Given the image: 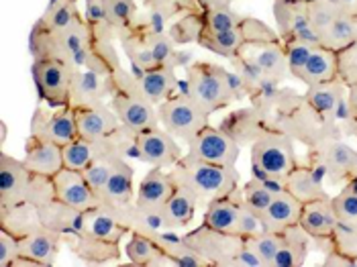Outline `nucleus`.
Wrapping results in <instances>:
<instances>
[{
  "label": "nucleus",
  "mask_w": 357,
  "mask_h": 267,
  "mask_svg": "<svg viewBox=\"0 0 357 267\" xmlns=\"http://www.w3.org/2000/svg\"><path fill=\"white\" fill-rule=\"evenodd\" d=\"M186 94L206 114H213L245 98V88L235 72L211 61H194L186 66Z\"/></svg>",
  "instance_id": "nucleus-1"
},
{
  "label": "nucleus",
  "mask_w": 357,
  "mask_h": 267,
  "mask_svg": "<svg viewBox=\"0 0 357 267\" xmlns=\"http://www.w3.org/2000/svg\"><path fill=\"white\" fill-rule=\"evenodd\" d=\"M172 176L178 186L188 188L192 192L200 206H206L211 200L227 196L241 186V174L235 169V165L190 160L188 155H184L172 167Z\"/></svg>",
  "instance_id": "nucleus-2"
},
{
  "label": "nucleus",
  "mask_w": 357,
  "mask_h": 267,
  "mask_svg": "<svg viewBox=\"0 0 357 267\" xmlns=\"http://www.w3.org/2000/svg\"><path fill=\"white\" fill-rule=\"evenodd\" d=\"M272 125L292 137L294 143L304 145L306 149H314L327 139L343 137L341 129L323 121L314 112V108L304 100V94H298L296 90H292L290 96L275 110Z\"/></svg>",
  "instance_id": "nucleus-3"
},
{
  "label": "nucleus",
  "mask_w": 357,
  "mask_h": 267,
  "mask_svg": "<svg viewBox=\"0 0 357 267\" xmlns=\"http://www.w3.org/2000/svg\"><path fill=\"white\" fill-rule=\"evenodd\" d=\"M109 86L110 108L114 110L121 125L129 133L137 135L147 131V129L160 127L158 110L141 92L137 74H131V72L121 68L116 74L109 76Z\"/></svg>",
  "instance_id": "nucleus-4"
},
{
  "label": "nucleus",
  "mask_w": 357,
  "mask_h": 267,
  "mask_svg": "<svg viewBox=\"0 0 357 267\" xmlns=\"http://www.w3.org/2000/svg\"><path fill=\"white\" fill-rule=\"evenodd\" d=\"M55 198L52 178L37 176L23 160H15L0 151V206L29 202L35 208Z\"/></svg>",
  "instance_id": "nucleus-5"
},
{
  "label": "nucleus",
  "mask_w": 357,
  "mask_h": 267,
  "mask_svg": "<svg viewBox=\"0 0 357 267\" xmlns=\"http://www.w3.org/2000/svg\"><path fill=\"white\" fill-rule=\"evenodd\" d=\"M298 163L294 139L274 125H270L251 145V176L257 180H286Z\"/></svg>",
  "instance_id": "nucleus-6"
},
{
  "label": "nucleus",
  "mask_w": 357,
  "mask_h": 267,
  "mask_svg": "<svg viewBox=\"0 0 357 267\" xmlns=\"http://www.w3.org/2000/svg\"><path fill=\"white\" fill-rule=\"evenodd\" d=\"M282 41L278 31L272 29L268 23L245 17L243 23L239 27L231 29V31H220V33H202L198 39V45H202L204 49L213 52V54L233 59L235 55H239L248 45L255 43H274Z\"/></svg>",
  "instance_id": "nucleus-7"
},
{
  "label": "nucleus",
  "mask_w": 357,
  "mask_h": 267,
  "mask_svg": "<svg viewBox=\"0 0 357 267\" xmlns=\"http://www.w3.org/2000/svg\"><path fill=\"white\" fill-rule=\"evenodd\" d=\"M33 80L37 94L47 107L61 108L72 105V78L78 68L57 57H41L33 61Z\"/></svg>",
  "instance_id": "nucleus-8"
},
{
  "label": "nucleus",
  "mask_w": 357,
  "mask_h": 267,
  "mask_svg": "<svg viewBox=\"0 0 357 267\" xmlns=\"http://www.w3.org/2000/svg\"><path fill=\"white\" fill-rule=\"evenodd\" d=\"M158 116L165 131L186 145L211 125V114H206L188 94H174L169 100L162 102L158 107Z\"/></svg>",
  "instance_id": "nucleus-9"
},
{
  "label": "nucleus",
  "mask_w": 357,
  "mask_h": 267,
  "mask_svg": "<svg viewBox=\"0 0 357 267\" xmlns=\"http://www.w3.org/2000/svg\"><path fill=\"white\" fill-rule=\"evenodd\" d=\"M182 239L200 257H204L208 266L215 267L237 266V257L243 247V239L239 235L215 231L206 224H200L198 229L186 233Z\"/></svg>",
  "instance_id": "nucleus-10"
},
{
  "label": "nucleus",
  "mask_w": 357,
  "mask_h": 267,
  "mask_svg": "<svg viewBox=\"0 0 357 267\" xmlns=\"http://www.w3.org/2000/svg\"><path fill=\"white\" fill-rule=\"evenodd\" d=\"M314 160L321 163L325 171V180L331 186L347 184L357 176V149L347 145L341 137L327 139L314 149H306Z\"/></svg>",
  "instance_id": "nucleus-11"
},
{
  "label": "nucleus",
  "mask_w": 357,
  "mask_h": 267,
  "mask_svg": "<svg viewBox=\"0 0 357 267\" xmlns=\"http://www.w3.org/2000/svg\"><path fill=\"white\" fill-rule=\"evenodd\" d=\"M133 153L137 155V160L145 161L153 167H174L184 158L178 139L167 133L162 125L135 135Z\"/></svg>",
  "instance_id": "nucleus-12"
},
{
  "label": "nucleus",
  "mask_w": 357,
  "mask_h": 267,
  "mask_svg": "<svg viewBox=\"0 0 357 267\" xmlns=\"http://www.w3.org/2000/svg\"><path fill=\"white\" fill-rule=\"evenodd\" d=\"M186 155L190 160L208 161V163H219V165H235L241 155V147L229 135L222 133L219 127L208 125L188 143Z\"/></svg>",
  "instance_id": "nucleus-13"
},
{
  "label": "nucleus",
  "mask_w": 357,
  "mask_h": 267,
  "mask_svg": "<svg viewBox=\"0 0 357 267\" xmlns=\"http://www.w3.org/2000/svg\"><path fill=\"white\" fill-rule=\"evenodd\" d=\"M31 135L52 141L59 147L72 143L78 137L74 107L70 105V107L54 108V110L37 107L35 114L31 116Z\"/></svg>",
  "instance_id": "nucleus-14"
},
{
  "label": "nucleus",
  "mask_w": 357,
  "mask_h": 267,
  "mask_svg": "<svg viewBox=\"0 0 357 267\" xmlns=\"http://www.w3.org/2000/svg\"><path fill=\"white\" fill-rule=\"evenodd\" d=\"M337 222H339V218L333 208L331 196L306 202L303 206L301 227L308 233L312 245H317V249L321 253H329L333 249V233H335Z\"/></svg>",
  "instance_id": "nucleus-15"
},
{
  "label": "nucleus",
  "mask_w": 357,
  "mask_h": 267,
  "mask_svg": "<svg viewBox=\"0 0 357 267\" xmlns=\"http://www.w3.org/2000/svg\"><path fill=\"white\" fill-rule=\"evenodd\" d=\"M21 243V253L13 261V267L31 266V267H50L54 266L59 253V247L63 243V235L45 229L43 224L29 235L19 239Z\"/></svg>",
  "instance_id": "nucleus-16"
},
{
  "label": "nucleus",
  "mask_w": 357,
  "mask_h": 267,
  "mask_svg": "<svg viewBox=\"0 0 357 267\" xmlns=\"http://www.w3.org/2000/svg\"><path fill=\"white\" fill-rule=\"evenodd\" d=\"M286 190L296 196L303 204L312 202V200H321V198H329L327 190H325V171L321 167V163L314 160L308 151L306 158L301 161L284 180Z\"/></svg>",
  "instance_id": "nucleus-17"
},
{
  "label": "nucleus",
  "mask_w": 357,
  "mask_h": 267,
  "mask_svg": "<svg viewBox=\"0 0 357 267\" xmlns=\"http://www.w3.org/2000/svg\"><path fill=\"white\" fill-rule=\"evenodd\" d=\"M54 190L55 198L61 200L63 204L76 208V211H94L100 206L98 202V196L94 194V190L90 188V184L86 182L82 171H76V169H70V167H61L54 178Z\"/></svg>",
  "instance_id": "nucleus-18"
},
{
  "label": "nucleus",
  "mask_w": 357,
  "mask_h": 267,
  "mask_svg": "<svg viewBox=\"0 0 357 267\" xmlns=\"http://www.w3.org/2000/svg\"><path fill=\"white\" fill-rule=\"evenodd\" d=\"M176 188L178 184H176L172 171H164V167H153L145 174V178L139 184L135 204L141 213L160 218L162 208L169 200V196L176 192Z\"/></svg>",
  "instance_id": "nucleus-19"
},
{
  "label": "nucleus",
  "mask_w": 357,
  "mask_h": 267,
  "mask_svg": "<svg viewBox=\"0 0 357 267\" xmlns=\"http://www.w3.org/2000/svg\"><path fill=\"white\" fill-rule=\"evenodd\" d=\"M272 123L257 110L255 107H243L229 112L220 121L219 129L227 133L239 147H251L257 137L264 133Z\"/></svg>",
  "instance_id": "nucleus-20"
},
{
  "label": "nucleus",
  "mask_w": 357,
  "mask_h": 267,
  "mask_svg": "<svg viewBox=\"0 0 357 267\" xmlns=\"http://www.w3.org/2000/svg\"><path fill=\"white\" fill-rule=\"evenodd\" d=\"M74 114H76L78 137H84L88 141H102L125 129L110 105L74 107Z\"/></svg>",
  "instance_id": "nucleus-21"
},
{
  "label": "nucleus",
  "mask_w": 357,
  "mask_h": 267,
  "mask_svg": "<svg viewBox=\"0 0 357 267\" xmlns=\"http://www.w3.org/2000/svg\"><path fill=\"white\" fill-rule=\"evenodd\" d=\"M133 165L127 161V158H121L116 161L112 174L105 190L98 194V202L107 211H119L125 206L135 204V194H133Z\"/></svg>",
  "instance_id": "nucleus-22"
},
{
  "label": "nucleus",
  "mask_w": 357,
  "mask_h": 267,
  "mask_svg": "<svg viewBox=\"0 0 357 267\" xmlns=\"http://www.w3.org/2000/svg\"><path fill=\"white\" fill-rule=\"evenodd\" d=\"M155 25L153 23H137L133 29L121 35V47L125 55L129 57L131 66L135 72H147L153 68H160L153 55V45H151V33Z\"/></svg>",
  "instance_id": "nucleus-23"
},
{
  "label": "nucleus",
  "mask_w": 357,
  "mask_h": 267,
  "mask_svg": "<svg viewBox=\"0 0 357 267\" xmlns=\"http://www.w3.org/2000/svg\"><path fill=\"white\" fill-rule=\"evenodd\" d=\"M241 204H243V186H237L231 194L215 198L204 206L202 224H206L215 231L237 235Z\"/></svg>",
  "instance_id": "nucleus-24"
},
{
  "label": "nucleus",
  "mask_w": 357,
  "mask_h": 267,
  "mask_svg": "<svg viewBox=\"0 0 357 267\" xmlns=\"http://www.w3.org/2000/svg\"><path fill=\"white\" fill-rule=\"evenodd\" d=\"M23 161L33 174L54 178L63 167V153H61V147L52 141H45L37 135H29V139L25 141Z\"/></svg>",
  "instance_id": "nucleus-25"
},
{
  "label": "nucleus",
  "mask_w": 357,
  "mask_h": 267,
  "mask_svg": "<svg viewBox=\"0 0 357 267\" xmlns=\"http://www.w3.org/2000/svg\"><path fill=\"white\" fill-rule=\"evenodd\" d=\"M110 100V86L107 76L90 70H76L72 78V107H96Z\"/></svg>",
  "instance_id": "nucleus-26"
},
{
  "label": "nucleus",
  "mask_w": 357,
  "mask_h": 267,
  "mask_svg": "<svg viewBox=\"0 0 357 267\" xmlns=\"http://www.w3.org/2000/svg\"><path fill=\"white\" fill-rule=\"evenodd\" d=\"M241 55H245L251 59L266 78L272 80L284 82L290 78V70H288V59H286V52H284V43L282 41H274V43H255V45H248Z\"/></svg>",
  "instance_id": "nucleus-27"
},
{
  "label": "nucleus",
  "mask_w": 357,
  "mask_h": 267,
  "mask_svg": "<svg viewBox=\"0 0 357 267\" xmlns=\"http://www.w3.org/2000/svg\"><path fill=\"white\" fill-rule=\"evenodd\" d=\"M303 202L292 196L288 190H282L275 194L272 204L261 213V220L266 231L272 233H284L286 229L294 227L301 222V214H303Z\"/></svg>",
  "instance_id": "nucleus-28"
},
{
  "label": "nucleus",
  "mask_w": 357,
  "mask_h": 267,
  "mask_svg": "<svg viewBox=\"0 0 357 267\" xmlns=\"http://www.w3.org/2000/svg\"><path fill=\"white\" fill-rule=\"evenodd\" d=\"M37 214H39V222L50 229V231H55L59 235H80L82 233V224H84V213L82 211H76L68 204H63L61 200H50L45 204H41L37 208Z\"/></svg>",
  "instance_id": "nucleus-29"
},
{
  "label": "nucleus",
  "mask_w": 357,
  "mask_h": 267,
  "mask_svg": "<svg viewBox=\"0 0 357 267\" xmlns=\"http://www.w3.org/2000/svg\"><path fill=\"white\" fill-rule=\"evenodd\" d=\"M198 198L194 196L188 188L178 186L176 192L169 196L165 206L160 213V229L164 231H180L192 222L196 208H198Z\"/></svg>",
  "instance_id": "nucleus-30"
},
{
  "label": "nucleus",
  "mask_w": 357,
  "mask_h": 267,
  "mask_svg": "<svg viewBox=\"0 0 357 267\" xmlns=\"http://www.w3.org/2000/svg\"><path fill=\"white\" fill-rule=\"evenodd\" d=\"M135 74H137L141 92L153 107H160L174 94H178V76L174 72V66H160V68H153L147 72H135Z\"/></svg>",
  "instance_id": "nucleus-31"
},
{
  "label": "nucleus",
  "mask_w": 357,
  "mask_h": 267,
  "mask_svg": "<svg viewBox=\"0 0 357 267\" xmlns=\"http://www.w3.org/2000/svg\"><path fill=\"white\" fill-rule=\"evenodd\" d=\"M345 96H347V86L339 78L308 86L304 92V100L314 108V112L323 121H327L331 125H337L335 110H337V105L341 102V98H345Z\"/></svg>",
  "instance_id": "nucleus-32"
},
{
  "label": "nucleus",
  "mask_w": 357,
  "mask_h": 267,
  "mask_svg": "<svg viewBox=\"0 0 357 267\" xmlns=\"http://www.w3.org/2000/svg\"><path fill=\"white\" fill-rule=\"evenodd\" d=\"M63 243L70 247V251L82 259L86 264H109L121 259V249L119 243L109 241H98L88 237V235H66Z\"/></svg>",
  "instance_id": "nucleus-33"
},
{
  "label": "nucleus",
  "mask_w": 357,
  "mask_h": 267,
  "mask_svg": "<svg viewBox=\"0 0 357 267\" xmlns=\"http://www.w3.org/2000/svg\"><path fill=\"white\" fill-rule=\"evenodd\" d=\"M274 19L282 43L290 41L310 25L308 2H274Z\"/></svg>",
  "instance_id": "nucleus-34"
},
{
  "label": "nucleus",
  "mask_w": 357,
  "mask_h": 267,
  "mask_svg": "<svg viewBox=\"0 0 357 267\" xmlns=\"http://www.w3.org/2000/svg\"><path fill=\"white\" fill-rule=\"evenodd\" d=\"M127 227L114 216V214L98 206L94 211L84 213L82 235H88L92 239L109 241V243H121V239L127 235Z\"/></svg>",
  "instance_id": "nucleus-35"
},
{
  "label": "nucleus",
  "mask_w": 357,
  "mask_h": 267,
  "mask_svg": "<svg viewBox=\"0 0 357 267\" xmlns=\"http://www.w3.org/2000/svg\"><path fill=\"white\" fill-rule=\"evenodd\" d=\"M312 241L308 237V233L298 224L290 227L284 231V245L278 251V255L272 261V267H301L306 261L308 249H310Z\"/></svg>",
  "instance_id": "nucleus-36"
},
{
  "label": "nucleus",
  "mask_w": 357,
  "mask_h": 267,
  "mask_svg": "<svg viewBox=\"0 0 357 267\" xmlns=\"http://www.w3.org/2000/svg\"><path fill=\"white\" fill-rule=\"evenodd\" d=\"M39 227H41L39 214L33 204L23 202L15 206H0V231H6L17 239H21Z\"/></svg>",
  "instance_id": "nucleus-37"
},
{
  "label": "nucleus",
  "mask_w": 357,
  "mask_h": 267,
  "mask_svg": "<svg viewBox=\"0 0 357 267\" xmlns=\"http://www.w3.org/2000/svg\"><path fill=\"white\" fill-rule=\"evenodd\" d=\"M335 78H337V52H333L325 45H317L308 57L298 82L306 84L308 88V86L335 80Z\"/></svg>",
  "instance_id": "nucleus-38"
},
{
  "label": "nucleus",
  "mask_w": 357,
  "mask_h": 267,
  "mask_svg": "<svg viewBox=\"0 0 357 267\" xmlns=\"http://www.w3.org/2000/svg\"><path fill=\"white\" fill-rule=\"evenodd\" d=\"M102 8L105 19L116 39H121L123 33H127L139 23L135 0H102Z\"/></svg>",
  "instance_id": "nucleus-39"
},
{
  "label": "nucleus",
  "mask_w": 357,
  "mask_h": 267,
  "mask_svg": "<svg viewBox=\"0 0 357 267\" xmlns=\"http://www.w3.org/2000/svg\"><path fill=\"white\" fill-rule=\"evenodd\" d=\"M357 41V15H341L329 27L321 31V45L333 52H341L343 47Z\"/></svg>",
  "instance_id": "nucleus-40"
},
{
  "label": "nucleus",
  "mask_w": 357,
  "mask_h": 267,
  "mask_svg": "<svg viewBox=\"0 0 357 267\" xmlns=\"http://www.w3.org/2000/svg\"><path fill=\"white\" fill-rule=\"evenodd\" d=\"M125 253H127L131 266H162L164 261H167L162 249L158 247V243L147 235H141V233H131V239L125 247Z\"/></svg>",
  "instance_id": "nucleus-41"
},
{
  "label": "nucleus",
  "mask_w": 357,
  "mask_h": 267,
  "mask_svg": "<svg viewBox=\"0 0 357 267\" xmlns=\"http://www.w3.org/2000/svg\"><path fill=\"white\" fill-rule=\"evenodd\" d=\"M143 4L149 8L151 17H155L149 23H153L158 29L164 27L165 21L176 19L180 15H186V13H204L202 6L198 4V0H143Z\"/></svg>",
  "instance_id": "nucleus-42"
},
{
  "label": "nucleus",
  "mask_w": 357,
  "mask_h": 267,
  "mask_svg": "<svg viewBox=\"0 0 357 267\" xmlns=\"http://www.w3.org/2000/svg\"><path fill=\"white\" fill-rule=\"evenodd\" d=\"M204 31V13H186L172 23L167 29V35L176 45H188V43H198L200 35Z\"/></svg>",
  "instance_id": "nucleus-43"
},
{
  "label": "nucleus",
  "mask_w": 357,
  "mask_h": 267,
  "mask_svg": "<svg viewBox=\"0 0 357 267\" xmlns=\"http://www.w3.org/2000/svg\"><path fill=\"white\" fill-rule=\"evenodd\" d=\"M80 17L82 15L78 10V0H55L50 4L45 15L39 19V23H43L52 31H63Z\"/></svg>",
  "instance_id": "nucleus-44"
},
{
  "label": "nucleus",
  "mask_w": 357,
  "mask_h": 267,
  "mask_svg": "<svg viewBox=\"0 0 357 267\" xmlns=\"http://www.w3.org/2000/svg\"><path fill=\"white\" fill-rule=\"evenodd\" d=\"M275 194L270 186H266L261 180H257V178H253L251 176V180L243 184V204L251 208L253 213L261 214L270 204H272V200L275 198Z\"/></svg>",
  "instance_id": "nucleus-45"
},
{
  "label": "nucleus",
  "mask_w": 357,
  "mask_h": 267,
  "mask_svg": "<svg viewBox=\"0 0 357 267\" xmlns=\"http://www.w3.org/2000/svg\"><path fill=\"white\" fill-rule=\"evenodd\" d=\"M121 158H127V155H105V158H100V160H96L92 165H88L86 169H84V178H86V182L90 184V188L94 190V194L98 196L105 186H107V182H109L110 174H112V169H114V165H116V161L121 160Z\"/></svg>",
  "instance_id": "nucleus-46"
},
{
  "label": "nucleus",
  "mask_w": 357,
  "mask_h": 267,
  "mask_svg": "<svg viewBox=\"0 0 357 267\" xmlns=\"http://www.w3.org/2000/svg\"><path fill=\"white\" fill-rule=\"evenodd\" d=\"M243 241L253 249V253L261 259L264 266H272V261H274V257L278 255V251H280L282 245H284V233L266 231V233H261V235H257V237H251V239Z\"/></svg>",
  "instance_id": "nucleus-47"
},
{
  "label": "nucleus",
  "mask_w": 357,
  "mask_h": 267,
  "mask_svg": "<svg viewBox=\"0 0 357 267\" xmlns=\"http://www.w3.org/2000/svg\"><path fill=\"white\" fill-rule=\"evenodd\" d=\"M243 15L235 13L231 6H222V8H213V10H204V31L202 33H220V31H231V29L239 27L243 23Z\"/></svg>",
  "instance_id": "nucleus-48"
},
{
  "label": "nucleus",
  "mask_w": 357,
  "mask_h": 267,
  "mask_svg": "<svg viewBox=\"0 0 357 267\" xmlns=\"http://www.w3.org/2000/svg\"><path fill=\"white\" fill-rule=\"evenodd\" d=\"M317 45L310 43H303V41H284V52H286V59H288V70H290V78L298 80L303 74L304 66L308 61L310 54L314 52Z\"/></svg>",
  "instance_id": "nucleus-49"
},
{
  "label": "nucleus",
  "mask_w": 357,
  "mask_h": 267,
  "mask_svg": "<svg viewBox=\"0 0 357 267\" xmlns=\"http://www.w3.org/2000/svg\"><path fill=\"white\" fill-rule=\"evenodd\" d=\"M333 249L341 251L343 255L351 257L356 261L357 257V222H343L339 220L333 233Z\"/></svg>",
  "instance_id": "nucleus-50"
},
{
  "label": "nucleus",
  "mask_w": 357,
  "mask_h": 267,
  "mask_svg": "<svg viewBox=\"0 0 357 267\" xmlns=\"http://www.w3.org/2000/svg\"><path fill=\"white\" fill-rule=\"evenodd\" d=\"M337 78L347 88L357 86V41L337 52Z\"/></svg>",
  "instance_id": "nucleus-51"
},
{
  "label": "nucleus",
  "mask_w": 357,
  "mask_h": 267,
  "mask_svg": "<svg viewBox=\"0 0 357 267\" xmlns=\"http://www.w3.org/2000/svg\"><path fill=\"white\" fill-rule=\"evenodd\" d=\"M337 218L343 222H357V194L345 186L337 196H331Z\"/></svg>",
  "instance_id": "nucleus-52"
},
{
  "label": "nucleus",
  "mask_w": 357,
  "mask_h": 267,
  "mask_svg": "<svg viewBox=\"0 0 357 267\" xmlns=\"http://www.w3.org/2000/svg\"><path fill=\"white\" fill-rule=\"evenodd\" d=\"M261 233H266L261 214L253 213V211L248 208L245 204H241L239 222H237V235H239L241 239H251V237H257V235H261Z\"/></svg>",
  "instance_id": "nucleus-53"
},
{
  "label": "nucleus",
  "mask_w": 357,
  "mask_h": 267,
  "mask_svg": "<svg viewBox=\"0 0 357 267\" xmlns=\"http://www.w3.org/2000/svg\"><path fill=\"white\" fill-rule=\"evenodd\" d=\"M21 253V243L15 235L0 231V266H13V261L19 257Z\"/></svg>",
  "instance_id": "nucleus-54"
},
{
  "label": "nucleus",
  "mask_w": 357,
  "mask_h": 267,
  "mask_svg": "<svg viewBox=\"0 0 357 267\" xmlns=\"http://www.w3.org/2000/svg\"><path fill=\"white\" fill-rule=\"evenodd\" d=\"M325 267H354L356 266V261L351 259V257H347V255H343L341 251H337V249H331L329 253H325Z\"/></svg>",
  "instance_id": "nucleus-55"
},
{
  "label": "nucleus",
  "mask_w": 357,
  "mask_h": 267,
  "mask_svg": "<svg viewBox=\"0 0 357 267\" xmlns=\"http://www.w3.org/2000/svg\"><path fill=\"white\" fill-rule=\"evenodd\" d=\"M237 266H249V267H259L264 266L261 259L253 253V249L249 247L248 243L243 241V247L239 251V257H237Z\"/></svg>",
  "instance_id": "nucleus-56"
},
{
  "label": "nucleus",
  "mask_w": 357,
  "mask_h": 267,
  "mask_svg": "<svg viewBox=\"0 0 357 267\" xmlns=\"http://www.w3.org/2000/svg\"><path fill=\"white\" fill-rule=\"evenodd\" d=\"M235 0H198V4L202 6V10H213V8H222V6H231Z\"/></svg>",
  "instance_id": "nucleus-57"
},
{
  "label": "nucleus",
  "mask_w": 357,
  "mask_h": 267,
  "mask_svg": "<svg viewBox=\"0 0 357 267\" xmlns=\"http://www.w3.org/2000/svg\"><path fill=\"white\" fill-rule=\"evenodd\" d=\"M347 102H349V107H351V110L356 112L357 116V86L347 88Z\"/></svg>",
  "instance_id": "nucleus-58"
},
{
  "label": "nucleus",
  "mask_w": 357,
  "mask_h": 267,
  "mask_svg": "<svg viewBox=\"0 0 357 267\" xmlns=\"http://www.w3.org/2000/svg\"><path fill=\"white\" fill-rule=\"evenodd\" d=\"M345 186L349 188L351 192H356V194H357V176H354V178H351V180H349V182L345 184Z\"/></svg>",
  "instance_id": "nucleus-59"
},
{
  "label": "nucleus",
  "mask_w": 357,
  "mask_h": 267,
  "mask_svg": "<svg viewBox=\"0 0 357 267\" xmlns=\"http://www.w3.org/2000/svg\"><path fill=\"white\" fill-rule=\"evenodd\" d=\"M274 2H308V0H274Z\"/></svg>",
  "instance_id": "nucleus-60"
},
{
  "label": "nucleus",
  "mask_w": 357,
  "mask_h": 267,
  "mask_svg": "<svg viewBox=\"0 0 357 267\" xmlns=\"http://www.w3.org/2000/svg\"><path fill=\"white\" fill-rule=\"evenodd\" d=\"M356 266H357V257H356Z\"/></svg>",
  "instance_id": "nucleus-61"
}]
</instances>
